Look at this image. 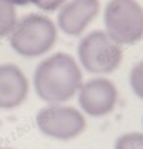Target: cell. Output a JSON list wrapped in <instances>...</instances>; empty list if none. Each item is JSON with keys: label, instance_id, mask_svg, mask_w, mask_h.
Listing matches in <instances>:
<instances>
[{"label": "cell", "instance_id": "cell-1", "mask_svg": "<svg viewBox=\"0 0 143 149\" xmlns=\"http://www.w3.org/2000/svg\"><path fill=\"white\" fill-rule=\"evenodd\" d=\"M82 85V72L72 55L57 52L44 58L33 72V88L44 102L58 105L72 99Z\"/></svg>", "mask_w": 143, "mask_h": 149}, {"label": "cell", "instance_id": "cell-2", "mask_svg": "<svg viewBox=\"0 0 143 149\" xmlns=\"http://www.w3.org/2000/svg\"><path fill=\"white\" fill-rule=\"evenodd\" d=\"M58 40L53 20L43 14H28L17 22L9 37L11 47L24 58H37L47 53Z\"/></svg>", "mask_w": 143, "mask_h": 149}, {"label": "cell", "instance_id": "cell-3", "mask_svg": "<svg viewBox=\"0 0 143 149\" xmlns=\"http://www.w3.org/2000/svg\"><path fill=\"white\" fill-rule=\"evenodd\" d=\"M105 32L113 41L135 44L143 38V8L134 0H113L104 12Z\"/></svg>", "mask_w": 143, "mask_h": 149}, {"label": "cell", "instance_id": "cell-4", "mask_svg": "<svg viewBox=\"0 0 143 149\" xmlns=\"http://www.w3.org/2000/svg\"><path fill=\"white\" fill-rule=\"evenodd\" d=\"M79 63L88 73L105 74L119 69L123 53L104 31H91L78 44Z\"/></svg>", "mask_w": 143, "mask_h": 149}, {"label": "cell", "instance_id": "cell-5", "mask_svg": "<svg viewBox=\"0 0 143 149\" xmlns=\"http://www.w3.org/2000/svg\"><path fill=\"white\" fill-rule=\"evenodd\" d=\"M35 122L44 135L63 141L81 135L87 125L84 114L67 105H49L41 108Z\"/></svg>", "mask_w": 143, "mask_h": 149}, {"label": "cell", "instance_id": "cell-6", "mask_svg": "<svg viewBox=\"0 0 143 149\" xmlns=\"http://www.w3.org/2000/svg\"><path fill=\"white\" fill-rule=\"evenodd\" d=\"M78 102L82 111L91 117L110 114L117 104V88L107 78H93L81 85Z\"/></svg>", "mask_w": 143, "mask_h": 149}, {"label": "cell", "instance_id": "cell-7", "mask_svg": "<svg viewBox=\"0 0 143 149\" xmlns=\"http://www.w3.org/2000/svg\"><path fill=\"white\" fill-rule=\"evenodd\" d=\"M100 5L96 0H73L63 3L58 12V28L66 35L79 37L99 14Z\"/></svg>", "mask_w": 143, "mask_h": 149}, {"label": "cell", "instance_id": "cell-8", "mask_svg": "<svg viewBox=\"0 0 143 149\" xmlns=\"http://www.w3.org/2000/svg\"><path fill=\"white\" fill-rule=\"evenodd\" d=\"M29 93V81L17 64H0V108L14 110L22 105Z\"/></svg>", "mask_w": 143, "mask_h": 149}, {"label": "cell", "instance_id": "cell-9", "mask_svg": "<svg viewBox=\"0 0 143 149\" xmlns=\"http://www.w3.org/2000/svg\"><path fill=\"white\" fill-rule=\"evenodd\" d=\"M17 22L18 18H17L15 3L0 0V37L11 35Z\"/></svg>", "mask_w": 143, "mask_h": 149}, {"label": "cell", "instance_id": "cell-10", "mask_svg": "<svg viewBox=\"0 0 143 149\" xmlns=\"http://www.w3.org/2000/svg\"><path fill=\"white\" fill-rule=\"evenodd\" d=\"M114 149H143V132H126L116 140Z\"/></svg>", "mask_w": 143, "mask_h": 149}, {"label": "cell", "instance_id": "cell-11", "mask_svg": "<svg viewBox=\"0 0 143 149\" xmlns=\"http://www.w3.org/2000/svg\"><path fill=\"white\" fill-rule=\"evenodd\" d=\"M129 85L135 96L143 100V61H139L133 65L129 72Z\"/></svg>", "mask_w": 143, "mask_h": 149}, {"label": "cell", "instance_id": "cell-12", "mask_svg": "<svg viewBox=\"0 0 143 149\" xmlns=\"http://www.w3.org/2000/svg\"><path fill=\"white\" fill-rule=\"evenodd\" d=\"M37 6H40V9H47V11H53L55 8H58V6H63V2H33Z\"/></svg>", "mask_w": 143, "mask_h": 149}, {"label": "cell", "instance_id": "cell-13", "mask_svg": "<svg viewBox=\"0 0 143 149\" xmlns=\"http://www.w3.org/2000/svg\"><path fill=\"white\" fill-rule=\"evenodd\" d=\"M0 149H14V148H0Z\"/></svg>", "mask_w": 143, "mask_h": 149}]
</instances>
